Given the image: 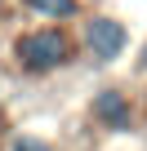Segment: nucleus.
Here are the masks:
<instances>
[{
  "instance_id": "423d86ee",
  "label": "nucleus",
  "mask_w": 147,
  "mask_h": 151,
  "mask_svg": "<svg viewBox=\"0 0 147 151\" xmlns=\"http://www.w3.org/2000/svg\"><path fill=\"white\" fill-rule=\"evenodd\" d=\"M143 71H147V49H143Z\"/></svg>"
},
{
  "instance_id": "0eeeda50",
  "label": "nucleus",
  "mask_w": 147,
  "mask_h": 151,
  "mask_svg": "<svg viewBox=\"0 0 147 151\" xmlns=\"http://www.w3.org/2000/svg\"><path fill=\"white\" fill-rule=\"evenodd\" d=\"M0 14H5V0H0Z\"/></svg>"
},
{
  "instance_id": "20e7f679",
  "label": "nucleus",
  "mask_w": 147,
  "mask_h": 151,
  "mask_svg": "<svg viewBox=\"0 0 147 151\" xmlns=\"http://www.w3.org/2000/svg\"><path fill=\"white\" fill-rule=\"evenodd\" d=\"M31 14H40L45 22H62V18H76L80 14V0H22Z\"/></svg>"
},
{
  "instance_id": "f257e3e1",
  "label": "nucleus",
  "mask_w": 147,
  "mask_h": 151,
  "mask_svg": "<svg viewBox=\"0 0 147 151\" xmlns=\"http://www.w3.org/2000/svg\"><path fill=\"white\" fill-rule=\"evenodd\" d=\"M14 58L27 76H54L62 67H71V36L62 27H36V31H22L14 40Z\"/></svg>"
},
{
  "instance_id": "6e6552de",
  "label": "nucleus",
  "mask_w": 147,
  "mask_h": 151,
  "mask_svg": "<svg viewBox=\"0 0 147 151\" xmlns=\"http://www.w3.org/2000/svg\"><path fill=\"white\" fill-rule=\"evenodd\" d=\"M0 98H5V89H0Z\"/></svg>"
},
{
  "instance_id": "39448f33",
  "label": "nucleus",
  "mask_w": 147,
  "mask_h": 151,
  "mask_svg": "<svg viewBox=\"0 0 147 151\" xmlns=\"http://www.w3.org/2000/svg\"><path fill=\"white\" fill-rule=\"evenodd\" d=\"M9 151H54V147H49L40 133H18V138L9 142Z\"/></svg>"
},
{
  "instance_id": "f03ea898",
  "label": "nucleus",
  "mask_w": 147,
  "mask_h": 151,
  "mask_svg": "<svg viewBox=\"0 0 147 151\" xmlns=\"http://www.w3.org/2000/svg\"><path fill=\"white\" fill-rule=\"evenodd\" d=\"M125 45H129V27H125L120 18H112V14H94V18L85 22V53H89L98 67L116 62V58L125 53Z\"/></svg>"
},
{
  "instance_id": "7ed1b4c3",
  "label": "nucleus",
  "mask_w": 147,
  "mask_h": 151,
  "mask_svg": "<svg viewBox=\"0 0 147 151\" xmlns=\"http://www.w3.org/2000/svg\"><path fill=\"white\" fill-rule=\"evenodd\" d=\"M89 111H94V120H98L107 133H125V129L134 124V107H129V93H125V89H112V85L94 93V107H89Z\"/></svg>"
}]
</instances>
